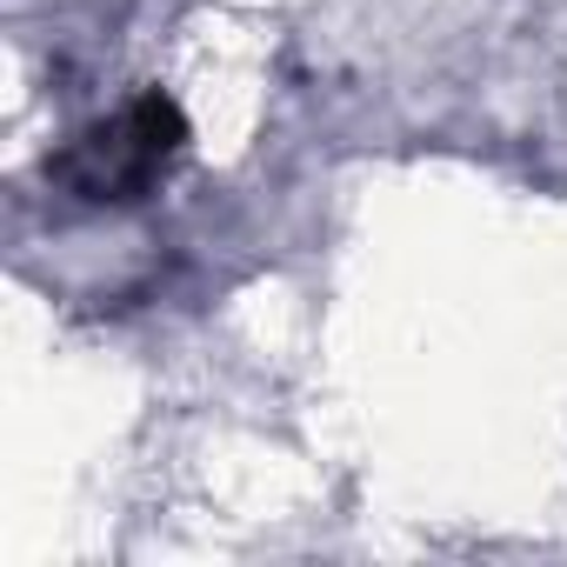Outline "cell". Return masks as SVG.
Returning <instances> with one entry per match:
<instances>
[{
  "label": "cell",
  "mask_w": 567,
  "mask_h": 567,
  "mask_svg": "<svg viewBox=\"0 0 567 567\" xmlns=\"http://www.w3.org/2000/svg\"><path fill=\"white\" fill-rule=\"evenodd\" d=\"M181 147V121L167 101H141L114 121H101L94 134H81L68 154H61V174L81 200H134L161 167L167 154Z\"/></svg>",
  "instance_id": "6da1fadb"
}]
</instances>
